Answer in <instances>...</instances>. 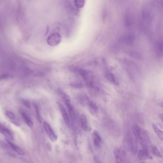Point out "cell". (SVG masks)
Wrapping results in <instances>:
<instances>
[{
    "instance_id": "52a82bcc",
    "label": "cell",
    "mask_w": 163,
    "mask_h": 163,
    "mask_svg": "<svg viewBox=\"0 0 163 163\" xmlns=\"http://www.w3.org/2000/svg\"><path fill=\"white\" fill-rule=\"evenodd\" d=\"M19 112L21 115L23 119L24 120L25 123L27 124V125L30 128L32 129L34 127V123H33V120H32L30 118L29 115L27 114L26 112L23 110H20Z\"/></svg>"
},
{
    "instance_id": "ac0fdd59",
    "label": "cell",
    "mask_w": 163,
    "mask_h": 163,
    "mask_svg": "<svg viewBox=\"0 0 163 163\" xmlns=\"http://www.w3.org/2000/svg\"><path fill=\"white\" fill-rule=\"evenodd\" d=\"M33 105H34V108H35V113H36L37 119H38V121L40 123H41V116H40L39 108H38V107L37 104H35V103H34Z\"/></svg>"
},
{
    "instance_id": "7402d4cb",
    "label": "cell",
    "mask_w": 163,
    "mask_h": 163,
    "mask_svg": "<svg viewBox=\"0 0 163 163\" xmlns=\"http://www.w3.org/2000/svg\"><path fill=\"white\" fill-rule=\"evenodd\" d=\"M23 103L25 105V106H27V107L30 108V102H28L27 100H23Z\"/></svg>"
},
{
    "instance_id": "cb8c5ba5",
    "label": "cell",
    "mask_w": 163,
    "mask_h": 163,
    "mask_svg": "<svg viewBox=\"0 0 163 163\" xmlns=\"http://www.w3.org/2000/svg\"><path fill=\"white\" fill-rule=\"evenodd\" d=\"M159 118H160L161 120H162V122H163V115L162 114H160L159 115Z\"/></svg>"
},
{
    "instance_id": "9a60e30c",
    "label": "cell",
    "mask_w": 163,
    "mask_h": 163,
    "mask_svg": "<svg viewBox=\"0 0 163 163\" xmlns=\"http://www.w3.org/2000/svg\"><path fill=\"white\" fill-rule=\"evenodd\" d=\"M80 125L83 130L86 131L88 129L87 118L85 114H82L80 116Z\"/></svg>"
},
{
    "instance_id": "5bb4252c",
    "label": "cell",
    "mask_w": 163,
    "mask_h": 163,
    "mask_svg": "<svg viewBox=\"0 0 163 163\" xmlns=\"http://www.w3.org/2000/svg\"><path fill=\"white\" fill-rule=\"evenodd\" d=\"M61 40V38L60 35L58 34H54V35L51 37L49 42L51 44V45H56L60 43Z\"/></svg>"
},
{
    "instance_id": "44dd1931",
    "label": "cell",
    "mask_w": 163,
    "mask_h": 163,
    "mask_svg": "<svg viewBox=\"0 0 163 163\" xmlns=\"http://www.w3.org/2000/svg\"><path fill=\"white\" fill-rule=\"evenodd\" d=\"M163 45L162 44H158L157 45V54L159 56H162L163 54Z\"/></svg>"
},
{
    "instance_id": "603a6c76",
    "label": "cell",
    "mask_w": 163,
    "mask_h": 163,
    "mask_svg": "<svg viewBox=\"0 0 163 163\" xmlns=\"http://www.w3.org/2000/svg\"><path fill=\"white\" fill-rule=\"evenodd\" d=\"M94 159V161H95V162L96 163H100V162H101V161L97 157H95Z\"/></svg>"
},
{
    "instance_id": "3957f363",
    "label": "cell",
    "mask_w": 163,
    "mask_h": 163,
    "mask_svg": "<svg viewBox=\"0 0 163 163\" xmlns=\"http://www.w3.org/2000/svg\"><path fill=\"white\" fill-rule=\"evenodd\" d=\"M124 65L125 66L127 71L129 72L130 75L134 76V74L137 72V69L136 66L133 62L128 61H126L124 62Z\"/></svg>"
},
{
    "instance_id": "8fae6325",
    "label": "cell",
    "mask_w": 163,
    "mask_h": 163,
    "mask_svg": "<svg viewBox=\"0 0 163 163\" xmlns=\"http://www.w3.org/2000/svg\"><path fill=\"white\" fill-rule=\"evenodd\" d=\"M78 100L79 102L82 106L88 105L90 102L89 98L85 94H80L78 96Z\"/></svg>"
},
{
    "instance_id": "ba28073f",
    "label": "cell",
    "mask_w": 163,
    "mask_h": 163,
    "mask_svg": "<svg viewBox=\"0 0 163 163\" xmlns=\"http://www.w3.org/2000/svg\"><path fill=\"white\" fill-rule=\"evenodd\" d=\"M93 143L97 147H100L102 144V139L98 131L95 130L92 133Z\"/></svg>"
},
{
    "instance_id": "277c9868",
    "label": "cell",
    "mask_w": 163,
    "mask_h": 163,
    "mask_svg": "<svg viewBox=\"0 0 163 163\" xmlns=\"http://www.w3.org/2000/svg\"><path fill=\"white\" fill-rule=\"evenodd\" d=\"M143 149L141 150L138 153V158L140 160H144L146 158L152 159V157L150 154L147 145H144Z\"/></svg>"
},
{
    "instance_id": "4fadbf2b",
    "label": "cell",
    "mask_w": 163,
    "mask_h": 163,
    "mask_svg": "<svg viewBox=\"0 0 163 163\" xmlns=\"http://www.w3.org/2000/svg\"><path fill=\"white\" fill-rule=\"evenodd\" d=\"M105 77L112 84L117 85L118 84V82H117L115 77L114 76V74L110 71L106 72L105 73Z\"/></svg>"
},
{
    "instance_id": "7a4b0ae2",
    "label": "cell",
    "mask_w": 163,
    "mask_h": 163,
    "mask_svg": "<svg viewBox=\"0 0 163 163\" xmlns=\"http://www.w3.org/2000/svg\"><path fill=\"white\" fill-rule=\"evenodd\" d=\"M114 154L116 160L119 162H124L126 158V153L122 147H117L114 151Z\"/></svg>"
},
{
    "instance_id": "9c48e42d",
    "label": "cell",
    "mask_w": 163,
    "mask_h": 163,
    "mask_svg": "<svg viewBox=\"0 0 163 163\" xmlns=\"http://www.w3.org/2000/svg\"><path fill=\"white\" fill-rule=\"evenodd\" d=\"M57 104H58V107L59 108V110H60V112L61 113L63 117V119H64V122L67 125H69V116H68V113H67L66 110L64 108L63 106L62 105L60 102H57Z\"/></svg>"
},
{
    "instance_id": "6da1fadb",
    "label": "cell",
    "mask_w": 163,
    "mask_h": 163,
    "mask_svg": "<svg viewBox=\"0 0 163 163\" xmlns=\"http://www.w3.org/2000/svg\"><path fill=\"white\" fill-rule=\"evenodd\" d=\"M43 126H44V129H45V130L47 135L51 141L53 142H55L56 141H57V139H58V137L54 133L50 125L47 122H45L43 123Z\"/></svg>"
},
{
    "instance_id": "7c38bea8",
    "label": "cell",
    "mask_w": 163,
    "mask_h": 163,
    "mask_svg": "<svg viewBox=\"0 0 163 163\" xmlns=\"http://www.w3.org/2000/svg\"><path fill=\"white\" fill-rule=\"evenodd\" d=\"M126 143L128 149H129L132 152H135L136 147L133 141V139L132 138L131 136H127L126 138Z\"/></svg>"
},
{
    "instance_id": "e0dca14e",
    "label": "cell",
    "mask_w": 163,
    "mask_h": 163,
    "mask_svg": "<svg viewBox=\"0 0 163 163\" xmlns=\"http://www.w3.org/2000/svg\"><path fill=\"white\" fill-rule=\"evenodd\" d=\"M152 126L154 130V132L157 133V135L158 136V137L161 140L163 141V133L162 131L159 128H158L156 124H152Z\"/></svg>"
},
{
    "instance_id": "5b68a950",
    "label": "cell",
    "mask_w": 163,
    "mask_h": 163,
    "mask_svg": "<svg viewBox=\"0 0 163 163\" xmlns=\"http://www.w3.org/2000/svg\"><path fill=\"white\" fill-rule=\"evenodd\" d=\"M0 133L4 134L7 140L10 141L14 140V136L11 131L1 123H0Z\"/></svg>"
},
{
    "instance_id": "d6986e66",
    "label": "cell",
    "mask_w": 163,
    "mask_h": 163,
    "mask_svg": "<svg viewBox=\"0 0 163 163\" xmlns=\"http://www.w3.org/2000/svg\"><path fill=\"white\" fill-rule=\"evenodd\" d=\"M85 0H74V3L76 6L78 8L83 7L85 4Z\"/></svg>"
},
{
    "instance_id": "8992f818",
    "label": "cell",
    "mask_w": 163,
    "mask_h": 163,
    "mask_svg": "<svg viewBox=\"0 0 163 163\" xmlns=\"http://www.w3.org/2000/svg\"><path fill=\"white\" fill-rule=\"evenodd\" d=\"M5 113L12 123H13L17 126L20 127L21 126V123L19 120L18 119V118H17V117L15 116V115L12 112L7 110L5 111Z\"/></svg>"
},
{
    "instance_id": "ffe728a7",
    "label": "cell",
    "mask_w": 163,
    "mask_h": 163,
    "mask_svg": "<svg viewBox=\"0 0 163 163\" xmlns=\"http://www.w3.org/2000/svg\"><path fill=\"white\" fill-rule=\"evenodd\" d=\"M151 150H152V153L155 155L159 157H161L162 155L161 154L159 151L158 150V149L156 146H151Z\"/></svg>"
},
{
    "instance_id": "30bf717a",
    "label": "cell",
    "mask_w": 163,
    "mask_h": 163,
    "mask_svg": "<svg viewBox=\"0 0 163 163\" xmlns=\"http://www.w3.org/2000/svg\"><path fill=\"white\" fill-rule=\"evenodd\" d=\"M7 143L9 144L10 147H11L15 153H17V154L21 155V156H24V155H25V152H24V151L23 150L21 147L17 146V145L14 144L13 143L11 142L10 140H7Z\"/></svg>"
},
{
    "instance_id": "2e32d148",
    "label": "cell",
    "mask_w": 163,
    "mask_h": 163,
    "mask_svg": "<svg viewBox=\"0 0 163 163\" xmlns=\"http://www.w3.org/2000/svg\"><path fill=\"white\" fill-rule=\"evenodd\" d=\"M88 105L89 108V111L92 114H95L97 113L98 112V108L95 102L90 101Z\"/></svg>"
}]
</instances>
